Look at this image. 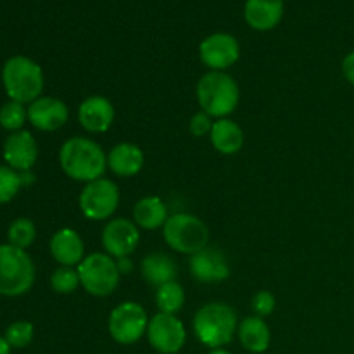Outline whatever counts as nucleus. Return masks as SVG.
Masks as SVG:
<instances>
[{"label":"nucleus","instance_id":"9b49d317","mask_svg":"<svg viewBox=\"0 0 354 354\" xmlns=\"http://www.w3.org/2000/svg\"><path fill=\"white\" fill-rule=\"evenodd\" d=\"M199 57L211 71H225L241 57L237 38L228 33H214L204 38L199 45Z\"/></svg>","mask_w":354,"mask_h":354},{"label":"nucleus","instance_id":"f3484780","mask_svg":"<svg viewBox=\"0 0 354 354\" xmlns=\"http://www.w3.org/2000/svg\"><path fill=\"white\" fill-rule=\"evenodd\" d=\"M50 254L61 266H76L85 259V245L78 232L61 228L50 239Z\"/></svg>","mask_w":354,"mask_h":354},{"label":"nucleus","instance_id":"5701e85b","mask_svg":"<svg viewBox=\"0 0 354 354\" xmlns=\"http://www.w3.org/2000/svg\"><path fill=\"white\" fill-rule=\"evenodd\" d=\"M168 218V209H166L165 203L156 196L142 197L133 206L135 225L144 230H156V228L165 227Z\"/></svg>","mask_w":354,"mask_h":354},{"label":"nucleus","instance_id":"bb28decb","mask_svg":"<svg viewBox=\"0 0 354 354\" xmlns=\"http://www.w3.org/2000/svg\"><path fill=\"white\" fill-rule=\"evenodd\" d=\"M26 120L28 107H24V104L16 102V100H9V102L0 107V127L3 130L10 131V133L23 130Z\"/></svg>","mask_w":354,"mask_h":354},{"label":"nucleus","instance_id":"1a4fd4ad","mask_svg":"<svg viewBox=\"0 0 354 354\" xmlns=\"http://www.w3.org/2000/svg\"><path fill=\"white\" fill-rule=\"evenodd\" d=\"M109 334L118 344H135L142 335L147 334V311L133 301L120 304L109 315Z\"/></svg>","mask_w":354,"mask_h":354},{"label":"nucleus","instance_id":"cd10ccee","mask_svg":"<svg viewBox=\"0 0 354 354\" xmlns=\"http://www.w3.org/2000/svg\"><path fill=\"white\" fill-rule=\"evenodd\" d=\"M78 270L73 266H59L50 277L52 289L57 294H73L80 287Z\"/></svg>","mask_w":354,"mask_h":354},{"label":"nucleus","instance_id":"ddd939ff","mask_svg":"<svg viewBox=\"0 0 354 354\" xmlns=\"http://www.w3.org/2000/svg\"><path fill=\"white\" fill-rule=\"evenodd\" d=\"M3 159L16 171H31L38 159V144L26 130L10 133L3 142Z\"/></svg>","mask_w":354,"mask_h":354},{"label":"nucleus","instance_id":"f704fd0d","mask_svg":"<svg viewBox=\"0 0 354 354\" xmlns=\"http://www.w3.org/2000/svg\"><path fill=\"white\" fill-rule=\"evenodd\" d=\"M209 354H232V353H230V351H227V349L220 348V349H213V351H211Z\"/></svg>","mask_w":354,"mask_h":354},{"label":"nucleus","instance_id":"4be33fe9","mask_svg":"<svg viewBox=\"0 0 354 354\" xmlns=\"http://www.w3.org/2000/svg\"><path fill=\"white\" fill-rule=\"evenodd\" d=\"M209 138L213 147L225 156L237 154L244 147V131L237 123L227 118L214 121Z\"/></svg>","mask_w":354,"mask_h":354},{"label":"nucleus","instance_id":"c756f323","mask_svg":"<svg viewBox=\"0 0 354 354\" xmlns=\"http://www.w3.org/2000/svg\"><path fill=\"white\" fill-rule=\"evenodd\" d=\"M275 296L272 292H268V290H259V292L254 294V297L251 301L252 311L259 318L270 317L275 311Z\"/></svg>","mask_w":354,"mask_h":354},{"label":"nucleus","instance_id":"a878e982","mask_svg":"<svg viewBox=\"0 0 354 354\" xmlns=\"http://www.w3.org/2000/svg\"><path fill=\"white\" fill-rule=\"evenodd\" d=\"M37 239V227L30 218H17L9 225L7 230V241L14 248H19L26 251Z\"/></svg>","mask_w":354,"mask_h":354},{"label":"nucleus","instance_id":"7c9ffc66","mask_svg":"<svg viewBox=\"0 0 354 354\" xmlns=\"http://www.w3.org/2000/svg\"><path fill=\"white\" fill-rule=\"evenodd\" d=\"M214 121L211 120L209 114H206L204 111L201 113H196L189 121V131L194 135V137L201 138L204 135H209L211 130H213Z\"/></svg>","mask_w":354,"mask_h":354},{"label":"nucleus","instance_id":"6ab92c4d","mask_svg":"<svg viewBox=\"0 0 354 354\" xmlns=\"http://www.w3.org/2000/svg\"><path fill=\"white\" fill-rule=\"evenodd\" d=\"M107 168L118 176H133L144 168V152L138 145L123 142L114 145L107 154Z\"/></svg>","mask_w":354,"mask_h":354},{"label":"nucleus","instance_id":"20e7f679","mask_svg":"<svg viewBox=\"0 0 354 354\" xmlns=\"http://www.w3.org/2000/svg\"><path fill=\"white\" fill-rule=\"evenodd\" d=\"M241 90L235 80L225 71H209L197 83V100L201 109L211 118H227L237 107Z\"/></svg>","mask_w":354,"mask_h":354},{"label":"nucleus","instance_id":"dca6fc26","mask_svg":"<svg viewBox=\"0 0 354 354\" xmlns=\"http://www.w3.org/2000/svg\"><path fill=\"white\" fill-rule=\"evenodd\" d=\"M78 121L90 133H104L114 121V107L102 95H90L80 104Z\"/></svg>","mask_w":354,"mask_h":354},{"label":"nucleus","instance_id":"0eeeda50","mask_svg":"<svg viewBox=\"0 0 354 354\" xmlns=\"http://www.w3.org/2000/svg\"><path fill=\"white\" fill-rule=\"evenodd\" d=\"M82 287L95 297H106L118 289L121 273L116 261L106 252H93L78 265Z\"/></svg>","mask_w":354,"mask_h":354},{"label":"nucleus","instance_id":"7ed1b4c3","mask_svg":"<svg viewBox=\"0 0 354 354\" xmlns=\"http://www.w3.org/2000/svg\"><path fill=\"white\" fill-rule=\"evenodd\" d=\"M2 83L10 100L31 104L44 92V71L26 55H12L2 68Z\"/></svg>","mask_w":354,"mask_h":354},{"label":"nucleus","instance_id":"2eb2a0df","mask_svg":"<svg viewBox=\"0 0 354 354\" xmlns=\"http://www.w3.org/2000/svg\"><path fill=\"white\" fill-rule=\"evenodd\" d=\"M189 268L194 279L204 283L223 282L230 277V265L225 254L211 248H204L203 251L190 256Z\"/></svg>","mask_w":354,"mask_h":354},{"label":"nucleus","instance_id":"f8f14e48","mask_svg":"<svg viewBox=\"0 0 354 354\" xmlns=\"http://www.w3.org/2000/svg\"><path fill=\"white\" fill-rule=\"evenodd\" d=\"M140 234L133 220L116 218L111 220L102 230V245L111 258H128L137 249Z\"/></svg>","mask_w":354,"mask_h":354},{"label":"nucleus","instance_id":"6e6552de","mask_svg":"<svg viewBox=\"0 0 354 354\" xmlns=\"http://www.w3.org/2000/svg\"><path fill=\"white\" fill-rule=\"evenodd\" d=\"M120 206V189L109 178L85 183L80 194V209L88 220L102 221L114 214Z\"/></svg>","mask_w":354,"mask_h":354},{"label":"nucleus","instance_id":"c85d7f7f","mask_svg":"<svg viewBox=\"0 0 354 354\" xmlns=\"http://www.w3.org/2000/svg\"><path fill=\"white\" fill-rule=\"evenodd\" d=\"M35 335V328L30 322H14L12 325H9L6 330V341L9 342L10 348L16 349H23L26 346L31 344Z\"/></svg>","mask_w":354,"mask_h":354},{"label":"nucleus","instance_id":"a211bd4d","mask_svg":"<svg viewBox=\"0 0 354 354\" xmlns=\"http://www.w3.org/2000/svg\"><path fill=\"white\" fill-rule=\"evenodd\" d=\"M244 16L249 26L254 30H272L283 16V0H248Z\"/></svg>","mask_w":354,"mask_h":354},{"label":"nucleus","instance_id":"412c9836","mask_svg":"<svg viewBox=\"0 0 354 354\" xmlns=\"http://www.w3.org/2000/svg\"><path fill=\"white\" fill-rule=\"evenodd\" d=\"M239 341L242 348L249 353H265L272 342V332L266 322L259 317H248L241 322L237 328Z\"/></svg>","mask_w":354,"mask_h":354},{"label":"nucleus","instance_id":"aec40b11","mask_svg":"<svg viewBox=\"0 0 354 354\" xmlns=\"http://www.w3.org/2000/svg\"><path fill=\"white\" fill-rule=\"evenodd\" d=\"M140 273L145 282L154 287H161L162 283L175 282L178 268L171 256L162 254V252H152L142 259Z\"/></svg>","mask_w":354,"mask_h":354},{"label":"nucleus","instance_id":"b1692460","mask_svg":"<svg viewBox=\"0 0 354 354\" xmlns=\"http://www.w3.org/2000/svg\"><path fill=\"white\" fill-rule=\"evenodd\" d=\"M35 180L30 171H16L10 166H0V204H7L17 196L23 185Z\"/></svg>","mask_w":354,"mask_h":354},{"label":"nucleus","instance_id":"2f4dec72","mask_svg":"<svg viewBox=\"0 0 354 354\" xmlns=\"http://www.w3.org/2000/svg\"><path fill=\"white\" fill-rule=\"evenodd\" d=\"M342 73H344L346 80L354 85V50L349 52L342 61Z\"/></svg>","mask_w":354,"mask_h":354},{"label":"nucleus","instance_id":"423d86ee","mask_svg":"<svg viewBox=\"0 0 354 354\" xmlns=\"http://www.w3.org/2000/svg\"><path fill=\"white\" fill-rule=\"evenodd\" d=\"M162 237L173 251L192 256L207 248L209 230L201 218L189 213H176L166 220Z\"/></svg>","mask_w":354,"mask_h":354},{"label":"nucleus","instance_id":"f03ea898","mask_svg":"<svg viewBox=\"0 0 354 354\" xmlns=\"http://www.w3.org/2000/svg\"><path fill=\"white\" fill-rule=\"evenodd\" d=\"M192 328L201 344L220 349L227 346L237 332V313L225 303L204 304L194 317Z\"/></svg>","mask_w":354,"mask_h":354},{"label":"nucleus","instance_id":"72a5a7b5","mask_svg":"<svg viewBox=\"0 0 354 354\" xmlns=\"http://www.w3.org/2000/svg\"><path fill=\"white\" fill-rule=\"evenodd\" d=\"M0 354H10L9 342H7L6 337H2V335H0Z\"/></svg>","mask_w":354,"mask_h":354},{"label":"nucleus","instance_id":"39448f33","mask_svg":"<svg viewBox=\"0 0 354 354\" xmlns=\"http://www.w3.org/2000/svg\"><path fill=\"white\" fill-rule=\"evenodd\" d=\"M35 283V265L24 249L0 245V296L17 297Z\"/></svg>","mask_w":354,"mask_h":354},{"label":"nucleus","instance_id":"9d476101","mask_svg":"<svg viewBox=\"0 0 354 354\" xmlns=\"http://www.w3.org/2000/svg\"><path fill=\"white\" fill-rule=\"evenodd\" d=\"M149 344L161 354H175L183 348L187 330L175 315L158 313L149 320Z\"/></svg>","mask_w":354,"mask_h":354},{"label":"nucleus","instance_id":"473e14b6","mask_svg":"<svg viewBox=\"0 0 354 354\" xmlns=\"http://www.w3.org/2000/svg\"><path fill=\"white\" fill-rule=\"evenodd\" d=\"M116 265H118V270H120L121 275H128V273L131 272V268H133V265H131L130 258H121V259H118Z\"/></svg>","mask_w":354,"mask_h":354},{"label":"nucleus","instance_id":"4468645a","mask_svg":"<svg viewBox=\"0 0 354 354\" xmlns=\"http://www.w3.org/2000/svg\"><path fill=\"white\" fill-rule=\"evenodd\" d=\"M69 109L55 97H38L28 106V121L40 131H55L68 123Z\"/></svg>","mask_w":354,"mask_h":354},{"label":"nucleus","instance_id":"393cba45","mask_svg":"<svg viewBox=\"0 0 354 354\" xmlns=\"http://www.w3.org/2000/svg\"><path fill=\"white\" fill-rule=\"evenodd\" d=\"M156 304L159 308V313L176 315L185 304V290L176 280L162 283L156 290Z\"/></svg>","mask_w":354,"mask_h":354},{"label":"nucleus","instance_id":"f257e3e1","mask_svg":"<svg viewBox=\"0 0 354 354\" xmlns=\"http://www.w3.org/2000/svg\"><path fill=\"white\" fill-rule=\"evenodd\" d=\"M59 162L66 175L75 182L90 183L102 178L107 169V154L97 142L73 137L62 144Z\"/></svg>","mask_w":354,"mask_h":354}]
</instances>
